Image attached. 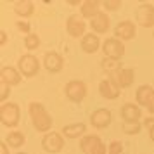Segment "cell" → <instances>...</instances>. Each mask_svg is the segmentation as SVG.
Listing matches in <instances>:
<instances>
[{
  "mask_svg": "<svg viewBox=\"0 0 154 154\" xmlns=\"http://www.w3.org/2000/svg\"><path fill=\"white\" fill-rule=\"evenodd\" d=\"M90 154H109V149H107V146H106L104 142L100 140L97 146L94 147V151H92Z\"/></svg>",
  "mask_w": 154,
  "mask_h": 154,
  "instance_id": "cell-31",
  "label": "cell"
},
{
  "mask_svg": "<svg viewBox=\"0 0 154 154\" xmlns=\"http://www.w3.org/2000/svg\"><path fill=\"white\" fill-rule=\"evenodd\" d=\"M0 121L2 125L7 126V128H16L21 121V109L19 104L16 102H5V104L0 106Z\"/></svg>",
  "mask_w": 154,
  "mask_h": 154,
  "instance_id": "cell-2",
  "label": "cell"
},
{
  "mask_svg": "<svg viewBox=\"0 0 154 154\" xmlns=\"http://www.w3.org/2000/svg\"><path fill=\"white\" fill-rule=\"evenodd\" d=\"M142 126L146 128L147 132H149V130H152V128H154V116H147V118L142 121Z\"/></svg>",
  "mask_w": 154,
  "mask_h": 154,
  "instance_id": "cell-32",
  "label": "cell"
},
{
  "mask_svg": "<svg viewBox=\"0 0 154 154\" xmlns=\"http://www.w3.org/2000/svg\"><path fill=\"white\" fill-rule=\"evenodd\" d=\"M119 114H121L123 121H128V123L140 121V118H142V107L139 104H135V102H126V104L121 106Z\"/></svg>",
  "mask_w": 154,
  "mask_h": 154,
  "instance_id": "cell-17",
  "label": "cell"
},
{
  "mask_svg": "<svg viewBox=\"0 0 154 154\" xmlns=\"http://www.w3.org/2000/svg\"><path fill=\"white\" fill-rule=\"evenodd\" d=\"M42 66L45 69L52 73V75H57V73H61L64 68V57L56 52V50H50V52H45V56H43V61H42Z\"/></svg>",
  "mask_w": 154,
  "mask_h": 154,
  "instance_id": "cell-10",
  "label": "cell"
},
{
  "mask_svg": "<svg viewBox=\"0 0 154 154\" xmlns=\"http://www.w3.org/2000/svg\"><path fill=\"white\" fill-rule=\"evenodd\" d=\"M125 43L118 40V38H106L102 42V52H104V57H111V59H118L121 61L123 56H125Z\"/></svg>",
  "mask_w": 154,
  "mask_h": 154,
  "instance_id": "cell-8",
  "label": "cell"
},
{
  "mask_svg": "<svg viewBox=\"0 0 154 154\" xmlns=\"http://www.w3.org/2000/svg\"><path fill=\"white\" fill-rule=\"evenodd\" d=\"M142 128H144V126H142V123H140V121H132V123L125 121V123H123V126H121V130H123V133H125V135H139Z\"/></svg>",
  "mask_w": 154,
  "mask_h": 154,
  "instance_id": "cell-26",
  "label": "cell"
},
{
  "mask_svg": "<svg viewBox=\"0 0 154 154\" xmlns=\"http://www.w3.org/2000/svg\"><path fill=\"white\" fill-rule=\"evenodd\" d=\"M40 43H42V40H40L38 33H29V35L24 36V47H26V50H29V52L36 50L40 47Z\"/></svg>",
  "mask_w": 154,
  "mask_h": 154,
  "instance_id": "cell-25",
  "label": "cell"
},
{
  "mask_svg": "<svg viewBox=\"0 0 154 154\" xmlns=\"http://www.w3.org/2000/svg\"><path fill=\"white\" fill-rule=\"evenodd\" d=\"M28 112H29L31 125H33V128H35L36 132H40V133L52 132L54 119H52V114L47 111V107L42 102H29Z\"/></svg>",
  "mask_w": 154,
  "mask_h": 154,
  "instance_id": "cell-1",
  "label": "cell"
},
{
  "mask_svg": "<svg viewBox=\"0 0 154 154\" xmlns=\"http://www.w3.org/2000/svg\"><path fill=\"white\" fill-rule=\"evenodd\" d=\"M152 38H154V31H152Z\"/></svg>",
  "mask_w": 154,
  "mask_h": 154,
  "instance_id": "cell-39",
  "label": "cell"
},
{
  "mask_svg": "<svg viewBox=\"0 0 154 154\" xmlns=\"http://www.w3.org/2000/svg\"><path fill=\"white\" fill-rule=\"evenodd\" d=\"M109 80H112L121 90L128 88L135 82V69H132V68H119L118 71H114V73L109 75Z\"/></svg>",
  "mask_w": 154,
  "mask_h": 154,
  "instance_id": "cell-11",
  "label": "cell"
},
{
  "mask_svg": "<svg viewBox=\"0 0 154 154\" xmlns=\"http://www.w3.org/2000/svg\"><path fill=\"white\" fill-rule=\"evenodd\" d=\"M107 149H109V154H123V144L119 140H112Z\"/></svg>",
  "mask_w": 154,
  "mask_h": 154,
  "instance_id": "cell-29",
  "label": "cell"
},
{
  "mask_svg": "<svg viewBox=\"0 0 154 154\" xmlns=\"http://www.w3.org/2000/svg\"><path fill=\"white\" fill-rule=\"evenodd\" d=\"M11 85H7V83H2L0 82V100H2V104H5V102H9L7 99H9V95H11Z\"/></svg>",
  "mask_w": 154,
  "mask_h": 154,
  "instance_id": "cell-28",
  "label": "cell"
},
{
  "mask_svg": "<svg viewBox=\"0 0 154 154\" xmlns=\"http://www.w3.org/2000/svg\"><path fill=\"white\" fill-rule=\"evenodd\" d=\"M152 94H154V88L151 85H140L135 90V104H139L140 107H147Z\"/></svg>",
  "mask_w": 154,
  "mask_h": 154,
  "instance_id": "cell-21",
  "label": "cell"
},
{
  "mask_svg": "<svg viewBox=\"0 0 154 154\" xmlns=\"http://www.w3.org/2000/svg\"><path fill=\"white\" fill-rule=\"evenodd\" d=\"M135 21L142 28H154V5L152 4H140L135 11Z\"/></svg>",
  "mask_w": 154,
  "mask_h": 154,
  "instance_id": "cell-7",
  "label": "cell"
},
{
  "mask_svg": "<svg viewBox=\"0 0 154 154\" xmlns=\"http://www.w3.org/2000/svg\"><path fill=\"white\" fill-rule=\"evenodd\" d=\"M149 139L154 142V128H152V130H149Z\"/></svg>",
  "mask_w": 154,
  "mask_h": 154,
  "instance_id": "cell-37",
  "label": "cell"
},
{
  "mask_svg": "<svg viewBox=\"0 0 154 154\" xmlns=\"http://www.w3.org/2000/svg\"><path fill=\"white\" fill-rule=\"evenodd\" d=\"M88 24H90V28H92V33H95V35H104V33H107L109 28H111V19H109L107 12L102 11V12L95 16Z\"/></svg>",
  "mask_w": 154,
  "mask_h": 154,
  "instance_id": "cell-15",
  "label": "cell"
},
{
  "mask_svg": "<svg viewBox=\"0 0 154 154\" xmlns=\"http://www.w3.org/2000/svg\"><path fill=\"white\" fill-rule=\"evenodd\" d=\"M100 12H102V2H99V0H85L80 5V16L88 21H92Z\"/></svg>",
  "mask_w": 154,
  "mask_h": 154,
  "instance_id": "cell-14",
  "label": "cell"
},
{
  "mask_svg": "<svg viewBox=\"0 0 154 154\" xmlns=\"http://www.w3.org/2000/svg\"><path fill=\"white\" fill-rule=\"evenodd\" d=\"M14 12L19 17H23V19H28V17H31V16L35 14V4L31 2V0H17V2H14Z\"/></svg>",
  "mask_w": 154,
  "mask_h": 154,
  "instance_id": "cell-20",
  "label": "cell"
},
{
  "mask_svg": "<svg viewBox=\"0 0 154 154\" xmlns=\"http://www.w3.org/2000/svg\"><path fill=\"white\" fill-rule=\"evenodd\" d=\"M99 142H100V137L99 135H83L80 139V151L85 154H90Z\"/></svg>",
  "mask_w": 154,
  "mask_h": 154,
  "instance_id": "cell-23",
  "label": "cell"
},
{
  "mask_svg": "<svg viewBox=\"0 0 154 154\" xmlns=\"http://www.w3.org/2000/svg\"><path fill=\"white\" fill-rule=\"evenodd\" d=\"M4 140L9 144L11 149H19V147H23L26 144V135L23 132H17V130H11V132L5 135Z\"/></svg>",
  "mask_w": 154,
  "mask_h": 154,
  "instance_id": "cell-22",
  "label": "cell"
},
{
  "mask_svg": "<svg viewBox=\"0 0 154 154\" xmlns=\"http://www.w3.org/2000/svg\"><path fill=\"white\" fill-rule=\"evenodd\" d=\"M16 154H28V152H21V151H19V152H16Z\"/></svg>",
  "mask_w": 154,
  "mask_h": 154,
  "instance_id": "cell-38",
  "label": "cell"
},
{
  "mask_svg": "<svg viewBox=\"0 0 154 154\" xmlns=\"http://www.w3.org/2000/svg\"><path fill=\"white\" fill-rule=\"evenodd\" d=\"M66 139H82L83 135H87V125L85 123H69V125H64L61 130Z\"/></svg>",
  "mask_w": 154,
  "mask_h": 154,
  "instance_id": "cell-19",
  "label": "cell"
},
{
  "mask_svg": "<svg viewBox=\"0 0 154 154\" xmlns=\"http://www.w3.org/2000/svg\"><path fill=\"white\" fill-rule=\"evenodd\" d=\"M121 0H104L102 2V11H107V12H116L121 9Z\"/></svg>",
  "mask_w": 154,
  "mask_h": 154,
  "instance_id": "cell-27",
  "label": "cell"
},
{
  "mask_svg": "<svg viewBox=\"0 0 154 154\" xmlns=\"http://www.w3.org/2000/svg\"><path fill=\"white\" fill-rule=\"evenodd\" d=\"M112 121V114L109 109H106V107H99L95 111L90 114V125L94 128H97V130H104L107 126L111 125Z\"/></svg>",
  "mask_w": 154,
  "mask_h": 154,
  "instance_id": "cell-12",
  "label": "cell"
},
{
  "mask_svg": "<svg viewBox=\"0 0 154 154\" xmlns=\"http://www.w3.org/2000/svg\"><path fill=\"white\" fill-rule=\"evenodd\" d=\"M68 4H69V5H82V4H80V2H78V0H69V2H68Z\"/></svg>",
  "mask_w": 154,
  "mask_h": 154,
  "instance_id": "cell-36",
  "label": "cell"
},
{
  "mask_svg": "<svg viewBox=\"0 0 154 154\" xmlns=\"http://www.w3.org/2000/svg\"><path fill=\"white\" fill-rule=\"evenodd\" d=\"M135 35H137V24L130 19H123L114 26V38H118L121 42L133 40Z\"/></svg>",
  "mask_w": 154,
  "mask_h": 154,
  "instance_id": "cell-9",
  "label": "cell"
},
{
  "mask_svg": "<svg viewBox=\"0 0 154 154\" xmlns=\"http://www.w3.org/2000/svg\"><path fill=\"white\" fill-rule=\"evenodd\" d=\"M16 28L19 29L21 33H24V36L31 33V24L26 23V21H17V23H16Z\"/></svg>",
  "mask_w": 154,
  "mask_h": 154,
  "instance_id": "cell-30",
  "label": "cell"
},
{
  "mask_svg": "<svg viewBox=\"0 0 154 154\" xmlns=\"http://www.w3.org/2000/svg\"><path fill=\"white\" fill-rule=\"evenodd\" d=\"M147 111H149V114L154 116V94H152V97H151V100H149V104H147Z\"/></svg>",
  "mask_w": 154,
  "mask_h": 154,
  "instance_id": "cell-35",
  "label": "cell"
},
{
  "mask_svg": "<svg viewBox=\"0 0 154 154\" xmlns=\"http://www.w3.org/2000/svg\"><path fill=\"white\" fill-rule=\"evenodd\" d=\"M11 147H9V144L5 142V140H2L0 142V154H11V151H9Z\"/></svg>",
  "mask_w": 154,
  "mask_h": 154,
  "instance_id": "cell-33",
  "label": "cell"
},
{
  "mask_svg": "<svg viewBox=\"0 0 154 154\" xmlns=\"http://www.w3.org/2000/svg\"><path fill=\"white\" fill-rule=\"evenodd\" d=\"M64 94H66L68 100L75 102V104H80V102L85 100L87 94H88V88H87V83L82 82V80H69L64 87Z\"/></svg>",
  "mask_w": 154,
  "mask_h": 154,
  "instance_id": "cell-4",
  "label": "cell"
},
{
  "mask_svg": "<svg viewBox=\"0 0 154 154\" xmlns=\"http://www.w3.org/2000/svg\"><path fill=\"white\" fill-rule=\"evenodd\" d=\"M99 94L104 99H107V100H116L119 97V94H121V88L112 80L107 78V80H102L99 83Z\"/></svg>",
  "mask_w": 154,
  "mask_h": 154,
  "instance_id": "cell-16",
  "label": "cell"
},
{
  "mask_svg": "<svg viewBox=\"0 0 154 154\" xmlns=\"http://www.w3.org/2000/svg\"><path fill=\"white\" fill-rule=\"evenodd\" d=\"M7 40H9L7 31H5V29H2V31H0V45H5V43H7Z\"/></svg>",
  "mask_w": 154,
  "mask_h": 154,
  "instance_id": "cell-34",
  "label": "cell"
},
{
  "mask_svg": "<svg viewBox=\"0 0 154 154\" xmlns=\"http://www.w3.org/2000/svg\"><path fill=\"white\" fill-rule=\"evenodd\" d=\"M0 82L11 85V87H16V85H19L23 82V75L14 66H2V69H0Z\"/></svg>",
  "mask_w": 154,
  "mask_h": 154,
  "instance_id": "cell-13",
  "label": "cell"
},
{
  "mask_svg": "<svg viewBox=\"0 0 154 154\" xmlns=\"http://www.w3.org/2000/svg\"><path fill=\"white\" fill-rule=\"evenodd\" d=\"M80 47H82V50H83L85 54H95L99 49H102V42H100L99 35H95V33H87L80 40Z\"/></svg>",
  "mask_w": 154,
  "mask_h": 154,
  "instance_id": "cell-18",
  "label": "cell"
},
{
  "mask_svg": "<svg viewBox=\"0 0 154 154\" xmlns=\"http://www.w3.org/2000/svg\"><path fill=\"white\" fill-rule=\"evenodd\" d=\"M40 68L42 64L38 61V57L33 56V54H24L17 59V69L24 78H33L40 73Z\"/></svg>",
  "mask_w": 154,
  "mask_h": 154,
  "instance_id": "cell-3",
  "label": "cell"
},
{
  "mask_svg": "<svg viewBox=\"0 0 154 154\" xmlns=\"http://www.w3.org/2000/svg\"><path fill=\"white\" fill-rule=\"evenodd\" d=\"M100 66H102L104 71H107V73L111 75V73H114V71H118L119 68H121V61L111 59V57H104V59L100 61Z\"/></svg>",
  "mask_w": 154,
  "mask_h": 154,
  "instance_id": "cell-24",
  "label": "cell"
},
{
  "mask_svg": "<svg viewBox=\"0 0 154 154\" xmlns=\"http://www.w3.org/2000/svg\"><path fill=\"white\" fill-rule=\"evenodd\" d=\"M42 149L45 152L50 154H57L59 151L64 149V135L61 132H49L43 135L42 139Z\"/></svg>",
  "mask_w": 154,
  "mask_h": 154,
  "instance_id": "cell-5",
  "label": "cell"
},
{
  "mask_svg": "<svg viewBox=\"0 0 154 154\" xmlns=\"http://www.w3.org/2000/svg\"><path fill=\"white\" fill-rule=\"evenodd\" d=\"M85 29H87V23H85V19L80 14L68 16V19H66V33L71 38H83L87 35Z\"/></svg>",
  "mask_w": 154,
  "mask_h": 154,
  "instance_id": "cell-6",
  "label": "cell"
}]
</instances>
